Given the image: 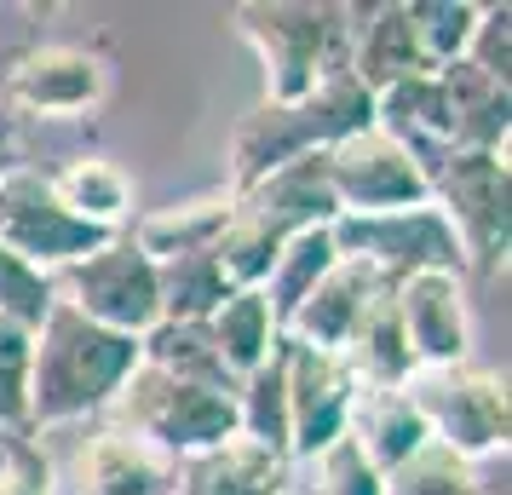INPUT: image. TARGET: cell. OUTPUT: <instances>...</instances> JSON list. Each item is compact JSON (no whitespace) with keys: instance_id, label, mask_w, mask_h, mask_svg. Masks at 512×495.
Masks as SVG:
<instances>
[{"instance_id":"cell-1","label":"cell","mask_w":512,"mask_h":495,"mask_svg":"<svg viewBox=\"0 0 512 495\" xmlns=\"http://www.w3.org/2000/svg\"><path fill=\"white\" fill-rule=\"evenodd\" d=\"M139 369V340L87 323L70 300L52 294L47 317L29 329V409L24 426L41 438L52 426L104 415L121 380Z\"/></svg>"},{"instance_id":"cell-14","label":"cell","mask_w":512,"mask_h":495,"mask_svg":"<svg viewBox=\"0 0 512 495\" xmlns=\"http://www.w3.org/2000/svg\"><path fill=\"white\" fill-rule=\"evenodd\" d=\"M397 317H403V340L415 369H455L472 363V311H466V288L455 271H420L409 283L392 288Z\"/></svg>"},{"instance_id":"cell-18","label":"cell","mask_w":512,"mask_h":495,"mask_svg":"<svg viewBox=\"0 0 512 495\" xmlns=\"http://www.w3.org/2000/svg\"><path fill=\"white\" fill-rule=\"evenodd\" d=\"M236 196L231 190H202V196H185V202H167V208H150L133 219L127 242L139 248L144 260H179V254H208L225 219H231Z\"/></svg>"},{"instance_id":"cell-33","label":"cell","mask_w":512,"mask_h":495,"mask_svg":"<svg viewBox=\"0 0 512 495\" xmlns=\"http://www.w3.org/2000/svg\"><path fill=\"white\" fill-rule=\"evenodd\" d=\"M24 409H29V329L0 311V426H24Z\"/></svg>"},{"instance_id":"cell-21","label":"cell","mask_w":512,"mask_h":495,"mask_svg":"<svg viewBox=\"0 0 512 495\" xmlns=\"http://www.w3.org/2000/svg\"><path fill=\"white\" fill-rule=\"evenodd\" d=\"M415 52V29H409V12H403V0L392 6H357V29H351V75L369 87V93H386L397 81H409L420 75Z\"/></svg>"},{"instance_id":"cell-16","label":"cell","mask_w":512,"mask_h":495,"mask_svg":"<svg viewBox=\"0 0 512 495\" xmlns=\"http://www.w3.org/2000/svg\"><path fill=\"white\" fill-rule=\"evenodd\" d=\"M236 202H242L248 213H259L265 225H277L282 236L311 231V225H334V219H340V202H334V185H328L323 150L282 162L277 173H265L259 185L242 190Z\"/></svg>"},{"instance_id":"cell-9","label":"cell","mask_w":512,"mask_h":495,"mask_svg":"<svg viewBox=\"0 0 512 495\" xmlns=\"http://www.w3.org/2000/svg\"><path fill=\"white\" fill-rule=\"evenodd\" d=\"M52 294L70 300L87 323L116 329L139 340L150 323H162V300H156V260H144L139 248L127 242V231L110 236L104 248H93L87 260L64 265L52 277Z\"/></svg>"},{"instance_id":"cell-34","label":"cell","mask_w":512,"mask_h":495,"mask_svg":"<svg viewBox=\"0 0 512 495\" xmlns=\"http://www.w3.org/2000/svg\"><path fill=\"white\" fill-rule=\"evenodd\" d=\"M47 306H52V277L35 271V265H24L12 248H0V311L18 317L24 329H35L47 317Z\"/></svg>"},{"instance_id":"cell-23","label":"cell","mask_w":512,"mask_h":495,"mask_svg":"<svg viewBox=\"0 0 512 495\" xmlns=\"http://www.w3.org/2000/svg\"><path fill=\"white\" fill-rule=\"evenodd\" d=\"M340 357H346L351 380L369 386V392L403 386V380L415 375V357H409V340H403V317H397L392 288L374 294V306L363 311V323L351 329V340H346V352Z\"/></svg>"},{"instance_id":"cell-30","label":"cell","mask_w":512,"mask_h":495,"mask_svg":"<svg viewBox=\"0 0 512 495\" xmlns=\"http://www.w3.org/2000/svg\"><path fill=\"white\" fill-rule=\"evenodd\" d=\"M288 484L300 495H380V472L351 444V432H340L328 449L305 455V461H288Z\"/></svg>"},{"instance_id":"cell-27","label":"cell","mask_w":512,"mask_h":495,"mask_svg":"<svg viewBox=\"0 0 512 495\" xmlns=\"http://www.w3.org/2000/svg\"><path fill=\"white\" fill-rule=\"evenodd\" d=\"M156 300H162V317H173V323H208L231 300V283L213 254H179V260L156 265Z\"/></svg>"},{"instance_id":"cell-37","label":"cell","mask_w":512,"mask_h":495,"mask_svg":"<svg viewBox=\"0 0 512 495\" xmlns=\"http://www.w3.org/2000/svg\"><path fill=\"white\" fill-rule=\"evenodd\" d=\"M282 495H300V490H294V484H288V490H282Z\"/></svg>"},{"instance_id":"cell-6","label":"cell","mask_w":512,"mask_h":495,"mask_svg":"<svg viewBox=\"0 0 512 495\" xmlns=\"http://www.w3.org/2000/svg\"><path fill=\"white\" fill-rule=\"evenodd\" d=\"M403 392L415 403L426 438L443 449L466 455L472 467L484 455H507L512 432V398L501 369H478V363H455V369H415L403 380Z\"/></svg>"},{"instance_id":"cell-32","label":"cell","mask_w":512,"mask_h":495,"mask_svg":"<svg viewBox=\"0 0 512 495\" xmlns=\"http://www.w3.org/2000/svg\"><path fill=\"white\" fill-rule=\"evenodd\" d=\"M0 495H52V455L24 426H0Z\"/></svg>"},{"instance_id":"cell-24","label":"cell","mask_w":512,"mask_h":495,"mask_svg":"<svg viewBox=\"0 0 512 495\" xmlns=\"http://www.w3.org/2000/svg\"><path fill=\"white\" fill-rule=\"evenodd\" d=\"M208 334H213V352L225 357V369H231L236 380L248 375V369H259L282 340L277 317H271V306H265L259 288H231V300L208 317Z\"/></svg>"},{"instance_id":"cell-28","label":"cell","mask_w":512,"mask_h":495,"mask_svg":"<svg viewBox=\"0 0 512 495\" xmlns=\"http://www.w3.org/2000/svg\"><path fill=\"white\" fill-rule=\"evenodd\" d=\"M236 432L288 461V392H282V340L259 369L236 380Z\"/></svg>"},{"instance_id":"cell-3","label":"cell","mask_w":512,"mask_h":495,"mask_svg":"<svg viewBox=\"0 0 512 495\" xmlns=\"http://www.w3.org/2000/svg\"><path fill=\"white\" fill-rule=\"evenodd\" d=\"M369 121H374V93L351 70L323 75L294 104H259V110H248L236 121L231 133V179H225V190L242 196L265 173H277L282 162L328 150L334 139H346V133L369 127Z\"/></svg>"},{"instance_id":"cell-31","label":"cell","mask_w":512,"mask_h":495,"mask_svg":"<svg viewBox=\"0 0 512 495\" xmlns=\"http://www.w3.org/2000/svg\"><path fill=\"white\" fill-rule=\"evenodd\" d=\"M409 12V29H415V52L426 70H443L455 64L472 41V24H478V6L472 0H403Z\"/></svg>"},{"instance_id":"cell-12","label":"cell","mask_w":512,"mask_h":495,"mask_svg":"<svg viewBox=\"0 0 512 495\" xmlns=\"http://www.w3.org/2000/svg\"><path fill=\"white\" fill-rule=\"evenodd\" d=\"M282 392H288V461H305L346 432L357 380L340 352L282 340Z\"/></svg>"},{"instance_id":"cell-25","label":"cell","mask_w":512,"mask_h":495,"mask_svg":"<svg viewBox=\"0 0 512 495\" xmlns=\"http://www.w3.org/2000/svg\"><path fill=\"white\" fill-rule=\"evenodd\" d=\"M139 363L150 369H167V375L179 380H202V386H219V392H236V375L225 369V357L213 352V334L208 323H150L139 334Z\"/></svg>"},{"instance_id":"cell-13","label":"cell","mask_w":512,"mask_h":495,"mask_svg":"<svg viewBox=\"0 0 512 495\" xmlns=\"http://www.w3.org/2000/svg\"><path fill=\"white\" fill-rule=\"evenodd\" d=\"M75 495H173L179 490V455L150 444L127 426L98 421L70 455Z\"/></svg>"},{"instance_id":"cell-15","label":"cell","mask_w":512,"mask_h":495,"mask_svg":"<svg viewBox=\"0 0 512 495\" xmlns=\"http://www.w3.org/2000/svg\"><path fill=\"white\" fill-rule=\"evenodd\" d=\"M392 283H380L369 265L357 260H334L323 271V283L305 294L294 317L282 323V340H300V346H317V352H346L351 329L363 323V311L374 306V294H386Z\"/></svg>"},{"instance_id":"cell-22","label":"cell","mask_w":512,"mask_h":495,"mask_svg":"<svg viewBox=\"0 0 512 495\" xmlns=\"http://www.w3.org/2000/svg\"><path fill=\"white\" fill-rule=\"evenodd\" d=\"M346 432H351V444L369 455V467L380 472V478L426 444V426H420L415 403H409V392H403V386H386V392L357 386V403H351Z\"/></svg>"},{"instance_id":"cell-35","label":"cell","mask_w":512,"mask_h":495,"mask_svg":"<svg viewBox=\"0 0 512 495\" xmlns=\"http://www.w3.org/2000/svg\"><path fill=\"white\" fill-rule=\"evenodd\" d=\"M472 70L495 75V81H512V6H478V24H472V41L461 52Z\"/></svg>"},{"instance_id":"cell-26","label":"cell","mask_w":512,"mask_h":495,"mask_svg":"<svg viewBox=\"0 0 512 495\" xmlns=\"http://www.w3.org/2000/svg\"><path fill=\"white\" fill-rule=\"evenodd\" d=\"M340 260L334 254V236H328V225H311V231H294L288 242H282L277 265H271V277L259 283V294H265V306H271V317H277V329L294 317V306H300L311 288L323 283V271Z\"/></svg>"},{"instance_id":"cell-2","label":"cell","mask_w":512,"mask_h":495,"mask_svg":"<svg viewBox=\"0 0 512 495\" xmlns=\"http://www.w3.org/2000/svg\"><path fill=\"white\" fill-rule=\"evenodd\" d=\"M231 18L236 35L259 52L265 104H294L323 75L351 70L357 6H340V0H242Z\"/></svg>"},{"instance_id":"cell-36","label":"cell","mask_w":512,"mask_h":495,"mask_svg":"<svg viewBox=\"0 0 512 495\" xmlns=\"http://www.w3.org/2000/svg\"><path fill=\"white\" fill-rule=\"evenodd\" d=\"M18 162H24V139H18V121L0 110V179H6V173H12Z\"/></svg>"},{"instance_id":"cell-8","label":"cell","mask_w":512,"mask_h":495,"mask_svg":"<svg viewBox=\"0 0 512 495\" xmlns=\"http://www.w3.org/2000/svg\"><path fill=\"white\" fill-rule=\"evenodd\" d=\"M116 87L110 58L81 41H35L0 70V110L12 121H81Z\"/></svg>"},{"instance_id":"cell-20","label":"cell","mask_w":512,"mask_h":495,"mask_svg":"<svg viewBox=\"0 0 512 495\" xmlns=\"http://www.w3.org/2000/svg\"><path fill=\"white\" fill-rule=\"evenodd\" d=\"M52 190H58V202L81 219V225H93L104 236H121V225L133 219V179H127V167L110 162V156H64L58 167H47Z\"/></svg>"},{"instance_id":"cell-17","label":"cell","mask_w":512,"mask_h":495,"mask_svg":"<svg viewBox=\"0 0 512 495\" xmlns=\"http://www.w3.org/2000/svg\"><path fill=\"white\" fill-rule=\"evenodd\" d=\"M288 490V461L271 455L254 438H219L202 455H185L179 461V490L173 495H282Z\"/></svg>"},{"instance_id":"cell-10","label":"cell","mask_w":512,"mask_h":495,"mask_svg":"<svg viewBox=\"0 0 512 495\" xmlns=\"http://www.w3.org/2000/svg\"><path fill=\"white\" fill-rule=\"evenodd\" d=\"M104 242H110V236L93 231V225H81V219L58 202L47 167L18 162L0 179V248H12L24 265L58 277L64 265L87 260Z\"/></svg>"},{"instance_id":"cell-29","label":"cell","mask_w":512,"mask_h":495,"mask_svg":"<svg viewBox=\"0 0 512 495\" xmlns=\"http://www.w3.org/2000/svg\"><path fill=\"white\" fill-rule=\"evenodd\" d=\"M380 495H489V484L478 478V467L466 455H455V449H443L426 438L409 461H397L380 478Z\"/></svg>"},{"instance_id":"cell-11","label":"cell","mask_w":512,"mask_h":495,"mask_svg":"<svg viewBox=\"0 0 512 495\" xmlns=\"http://www.w3.org/2000/svg\"><path fill=\"white\" fill-rule=\"evenodd\" d=\"M323 162H328V185H334L340 213H386V208H415V202H426V173L374 121L357 127V133H346V139H334L323 150Z\"/></svg>"},{"instance_id":"cell-19","label":"cell","mask_w":512,"mask_h":495,"mask_svg":"<svg viewBox=\"0 0 512 495\" xmlns=\"http://www.w3.org/2000/svg\"><path fill=\"white\" fill-rule=\"evenodd\" d=\"M449 98V121H455V150H507L512 133V87L495 75L472 70L466 58L432 70Z\"/></svg>"},{"instance_id":"cell-4","label":"cell","mask_w":512,"mask_h":495,"mask_svg":"<svg viewBox=\"0 0 512 495\" xmlns=\"http://www.w3.org/2000/svg\"><path fill=\"white\" fill-rule=\"evenodd\" d=\"M426 202L449 219L466 271H501L512 248V167L507 150H443L426 173Z\"/></svg>"},{"instance_id":"cell-7","label":"cell","mask_w":512,"mask_h":495,"mask_svg":"<svg viewBox=\"0 0 512 495\" xmlns=\"http://www.w3.org/2000/svg\"><path fill=\"white\" fill-rule=\"evenodd\" d=\"M334 254L340 260H357L369 265L380 283H409L420 271H455L466 277V260H461V242L449 231L432 202H415V208H386V213H340L334 225Z\"/></svg>"},{"instance_id":"cell-5","label":"cell","mask_w":512,"mask_h":495,"mask_svg":"<svg viewBox=\"0 0 512 495\" xmlns=\"http://www.w3.org/2000/svg\"><path fill=\"white\" fill-rule=\"evenodd\" d=\"M110 426H127L150 444H162L167 455H202L219 438L236 432V392H219V386H202V380H179L167 369H150L139 363L133 375L121 380V392L104 409Z\"/></svg>"}]
</instances>
